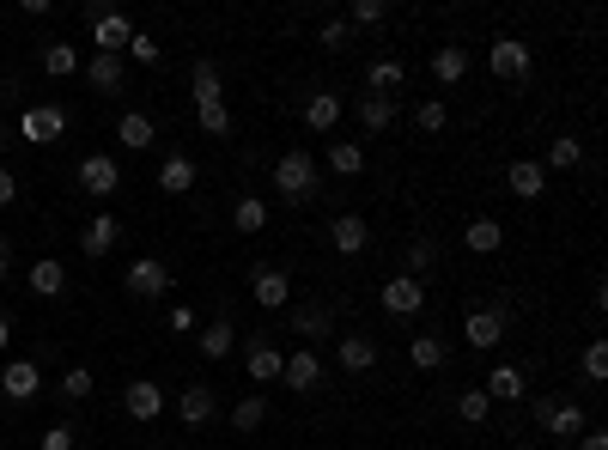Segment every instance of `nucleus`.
Here are the masks:
<instances>
[{
	"mask_svg": "<svg viewBox=\"0 0 608 450\" xmlns=\"http://www.w3.org/2000/svg\"><path fill=\"white\" fill-rule=\"evenodd\" d=\"M584 378H590V384H602V378H608V347H602V341H590V347H584Z\"/></svg>",
	"mask_w": 608,
	"mask_h": 450,
	"instance_id": "nucleus-44",
	"label": "nucleus"
},
{
	"mask_svg": "<svg viewBox=\"0 0 608 450\" xmlns=\"http://www.w3.org/2000/svg\"><path fill=\"white\" fill-rule=\"evenodd\" d=\"M80 189H86V195H116V189H122L116 159H110V153H86V159H80Z\"/></svg>",
	"mask_w": 608,
	"mask_h": 450,
	"instance_id": "nucleus-5",
	"label": "nucleus"
},
{
	"mask_svg": "<svg viewBox=\"0 0 608 450\" xmlns=\"http://www.w3.org/2000/svg\"><path fill=\"white\" fill-rule=\"evenodd\" d=\"M177 408H183V426H195V432H201V426H213L219 396H213L207 384H183V402H177Z\"/></svg>",
	"mask_w": 608,
	"mask_h": 450,
	"instance_id": "nucleus-12",
	"label": "nucleus"
},
{
	"mask_svg": "<svg viewBox=\"0 0 608 450\" xmlns=\"http://www.w3.org/2000/svg\"><path fill=\"white\" fill-rule=\"evenodd\" d=\"M61 396H67V402H86V396H92V371H86V365H73L67 378H61Z\"/></svg>",
	"mask_w": 608,
	"mask_h": 450,
	"instance_id": "nucleus-43",
	"label": "nucleus"
},
{
	"mask_svg": "<svg viewBox=\"0 0 608 450\" xmlns=\"http://www.w3.org/2000/svg\"><path fill=\"white\" fill-rule=\"evenodd\" d=\"M159 189H165V195H189V189H195V165H189V159H165V165H159Z\"/></svg>",
	"mask_w": 608,
	"mask_h": 450,
	"instance_id": "nucleus-31",
	"label": "nucleus"
},
{
	"mask_svg": "<svg viewBox=\"0 0 608 450\" xmlns=\"http://www.w3.org/2000/svg\"><path fill=\"white\" fill-rule=\"evenodd\" d=\"M61 128H67V116H61L55 104H37V110H25V116H19V134H25L31 146H49V140H61Z\"/></svg>",
	"mask_w": 608,
	"mask_h": 450,
	"instance_id": "nucleus-8",
	"label": "nucleus"
},
{
	"mask_svg": "<svg viewBox=\"0 0 608 450\" xmlns=\"http://www.w3.org/2000/svg\"><path fill=\"white\" fill-rule=\"evenodd\" d=\"M335 122H341V92H311V104H304V128L329 134Z\"/></svg>",
	"mask_w": 608,
	"mask_h": 450,
	"instance_id": "nucleus-19",
	"label": "nucleus"
},
{
	"mask_svg": "<svg viewBox=\"0 0 608 450\" xmlns=\"http://www.w3.org/2000/svg\"><path fill=\"white\" fill-rule=\"evenodd\" d=\"M432 73H438V86H456L469 73V49L463 43H444L438 55H432Z\"/></svg>",
	"mask_w": 608,
	"mask_h": 450,
	"instance_id": "nucleus-23",
	"label": "nucleus"
},
{
	"mask_svg": "<svg viewBox=\"0 0 608 450\" xmlns=\"http://www.w3.org/2000/svg\"><path fill=\"white\" fill-rule=\"evenodd\" d=\"M432 262H438V244H432V238H414V244H408V274L420 280Z\"/></svg>",
	"mask_w": 608,
	"mask_h": 450,
	"instance_id": "nucleus-42",
	"label": "nucleus"
},
{
	"mask_svg": "<svg viewBox=\"0 0 608 450\" xmlns=\"http://www.w3.org/2000/svg\"><path fill=\"white\" fill-rule=\"evenodd\" d=\"M43 73H55V80L80 73V49H73V43H49V49H43Z\"/></svg>",
	"mask_w": 608,
	"mask_h": 450,
	"instance_id": "nucleus-35",
	"label": "nucleus"
},
{
	"mask_svg": "<svg viewBox=\"0 0 608 450\" xmlns=\"http://www.w3.org/2000/svg\"><path fill=\"white\" fill-rule=\"evenodd\" d=\"M92 37H98V55H122L128 37H134V25H128L122 13H98V31H92Z\"/></svg>",
	"mask_w": 608,
	"mask_h": 450,
	"instance_id": "nucleus-18",
	"label": "nucleus"
},
{
	"mask_svg": "<svg viewBox=\"0 0 608 450\" xmlns=\"http://www.w3.org/2000/svg\"><path fill=\"white\" fill-rule=\"evenodd\" d=\"M335 353H341V365L353 371V378L377 365V341H371V335H341V347H335Z\"/></svg>",
	"mask_w": 608,
	"mask_h": 450,
	"instance_id": "nucleus-21",
	"label": "nucleus"
},
{
	"mask_svg": "<svg viewBox=\"0 0 608 450\" xmlns=\"http://www.w3.org/2000/svg\"><path fill=\"white\" fill-rule=\"evenodd\" d=\"M578 438H584V450H608V432H602V426H584Z\"/></svg>",
	"mask_w": 608,
	"mask_h": 450,
	"instance_id": "nucleus-51",
	"label": "nucleus"
},
{
	"mask_svg": "<svg viewBox=\"0 0 608 450\" xmlns=\"http://www.w3.org/2000/svg\"><path fill=\"white\" fill-rule=\"evenodd\" d=\"M116 140H122V146H134V153H140V146H152V116L128 110V116L116 122Z\"/></svg>",
	"mask_w": 608,
	"mask_h": 450,
	"instance_id": "nucleus-34",
	"label": "nucleus"
},
{
	"mask_svg": "<svg viewBox=\"0 0 608 450\" xmlns=\"http://www.w3.org/2000/svg\"><path fill=\"white\" fill-rule=\"evenodd\" d=\"M456 414H463L469 426H481V420L493 414V402H487V390H463V396H456Z\"/></svg>",
	"mask_w": 608,
	"mask_h": 450,
	"instance_id": "nucleus-39",
	"label": "nucleus"
},
{
	"mask_svg": "<svg viewBox=\"0 0 608 450\" xmlns=\"http://www.w3.org/2000/svg\"><path fill=\"white\" fill-rule=\"evenodd\" d=\"M292 329H298L304 341H329V329H335V305H298V311H292Z\"/></svg>",
	"mask_w": 608,
	"mask_h": 450,
	"instance_id": "nucleus-17",
	"label": "nucleus"
},
{
	"mask_svg": "<svg viewBox=\"0 0 608 450\" xmlns=\"http://www.w3.org/2000/svg\"><path fill=\"white\" fill-rule=\"evenodd\" d=\"M536 426L542 432H554V438H578L590 420H584V408L578 402H560V396H536Z\"/></svg>",
	"mask_w": 608,
	"mask_h": 450,
	"instance_id": "nucleus-2",
	"label": "nucleus"
},
{
	"mask_svg": "<svg viewBox=\"0 0 608 450\" xmlns=\"http://www.w3.org/2000/svg\"><path fill=\"white\" fill-rule=\"evenodd\" d=\"M420 305H426V286H420L414 274H396V280L384 286V311H390V317H414Z\"/></svg>",
	"mask_w": 608,
	"mask_h": 450,
	"instance_id": "nucleus-10",
	"label": "nucleus"
},
{
	"mask_svg": "<svg viewBox=\"0 0 608 450\" xmlns=\"http://www.w3.org/2000/svg\"><path fill=\"white\" fill-rule=\"evenodd\" d=\"M122 286H128L134 298H165V292H171V268H165L159 256H134L128 274H122Z\"/></svg>",
	"mask_w": 608,
	"mask_h": 450,
	"instance_id": "nucleus-3",
	"label": "nucleus"
},
{
	"mask_svg": "<svg viewBox=\"0 0 608 450\" xmlns=\"http://www.w3.org/2000/svg\"><path fill=\"white\" fill-rule=\"evenodd\" d=\"M86 80H92L98 92H110V98H116V92H122V80H128V73H122V55H92V61H86Z\"/></svg>",
	"mask_w": 608,
	"mask_h": 450,
	"instance_id": "nucleus-20",
	"label": "nucleus"
},
{
	"mask_svg": "<svg viewBox=\"0 0 608 450\" xmlns=\"http://www.w3.org/2000/svg\"><path fill=\"white\" fill-rule=\"evenodd\" d=\"M195 347H201V359H232V317H213Z\"/></svg>",
	"mask_w": 608,
	"mask_h": 450,
	"instance_id": "nucleus-24",
	"label": "nucleus"
},
{
	"mask_svg": "<svg viewBox=\"0 0 608 450\" xmlns=\"http://www.w3.org/2000/svg\"><path fill=\"white\" fill-rule=\"evenodd\" d=\"M122 408H128V420H159V414H165V390L146 384V378H134L128 396H122Z\"/></svg>",
	"mask_w": 608,
	"mask_h": 450,
	"instance_id": "nucleus-11",
	"label": "nucleus"
},
{
	"mask_svg": "<svg viewBox=\"0 0 608 450\" xmlns=\"http://www.w3.org/2000/svg\"><path fill=\"white\" fill-rule=\"evenodd\" d=\"M499 244H505V225L499 219H469V250L475 256H493Z\"/></svg>",
	"mask_w": 608,
	"mask_h": 450,
	"instance_id": "nucleus-30",
	"label": "nucleus"
},
{
	"mask_svg": "<svg viewBox=\"0 0 608 450\" xmlns=\"http://www.w3.org/2000/svg\"><path fill=\"white\" fill-rule=\"evenodd\" d=\"M408 359H414L420 371H438V365H444V335H432V329L414 335V341H408Z\"/></svg>",
	"mask_w": 608,
	"mask_h": 450,
	"instance_id": "nucleus-32",
	"label": "nucleus"
},
{
	"mask_svg": "<svg viewBox=\"0 0 608 450\" xmlns=\"http://www.w3.org/2000/svg\"><path fill=\"white\" fill-rule=\"evenodd\" d=\"M13 341V317H0V347H7Z\"/></svg>",
	"mask_w": 608,
	"mask_h": 450,
	"instance_id": "nucleus-52",
	"label": "nucleus"
},
{
	"mask_svg": "<svg viewBox=\"0 0 608 450\" xmlns=\"http://www.w3.org/2000/svg\"><path fill=\"white\" fill-rule=\"evenodd\" d=\"M232 225H238V232H244V238H256V232H262V225H268V201H256V195H244V201L232 207Z\"/></svg>",
	"mask_w": 608,
	"mask_h": 450,
	"instance_id": "nucleus-33",
	"label": "nucleus"
},
{
	"mask_svg": "<svg viewBox=\"0 0 608 450\" xmlns=\"http://www.w3.org/2000/svg\"><path fill=\"white\" fill-rule=\"evenodd\" d=\"M548 165H554V171H578V165H584V140L560 134V140L548 146ZM548 165H542V171H548Z\"/></svg>",
	"mask_w": 608,
	"mask_h": 450,
	"instance_id": "nucleus-36",
	"label": "nucleus"
},
{
	"mask_svg": "<svg viewBox=\"0 0 608 450\" xmlns=\"http://www.w3.org/2000/svg\"><path fill=\"white\" fill-rule=\"evenodd\" d=\"M250 292H256V305H262V311H280L292 286H286V274H280V268H268V262H262V268L250 274Z\"/></svg>",
	"mask_w": 608,
	"mask_h": 450,
	"instance_id": "nucleus-16",
	"label": "nucleus"
},
{
	"mask_svg": "<svg viewBox=\"0 0 608 450\" xmlns=\"http://www.w3.org/2000/svg\"><path fill=\"white\" fill-rule=\"evenodd\" d=\"M384 13H390L384 0H353V13H347V19H353V25H384Z\"/></svg>",
	"mask_w": 608,
	"mask_h": 450,
	"instance_id": "nucleus-47",
	"label": "nucleus"
},
{
	"mask_svg": "<svg viewBox=\"0 0 608 450\" xmlns=\"http://www.w3.org/2000/svg\"><path fill=\"white\" fill-rule=\"evenodd\" d=\"M329 244H335V250H341V256H359V250H365V244H371V225H365V219H359V213H341V219H335V225H329Z\"/></svg>",
	"mask_w": 608,
	"mask_h": 450,
	"instance_id": "nucleus-14",
	"label": "nucleus"
},
{
	"mask_svg": "<svg viewBox=\"0 0 608 450\" xmlns=\"http://www.w3.org/2000/svg\"><path fill=\"white\" fill-rule=\"evenodd\" d=\"M244 365H250V378H256V384H274V378H280V365H286V359H280V347H274V341H256V347H250V359H244Z\"/></svg>",
	"mask_w": 608,
	"mask_h": 450,
	"instance_id": "nucleus-26",
	"label": "nucleus"
},
{
	"mask_svg": "<svg viewBox=\"0 0 608 450\" xmlns=\"http://www.w3.org/2000/svg\"><path fill=\"white\" fill-rule=\"evenodd\" d=\"M195 116H201L207 134H232V110H225V98L219 104H195Z\"/></svg>",
	"mask_w": 608,
	"mask_h": 450,
	"instance_id": "nucleus-41",
	"label": "nucleus"
},
{
	"mask_svg": "<svg viewBox=\"0 0 608 450\" xmlns=\"http://www.w3.org/2000/svg\"><path fill=\"white\" fill-rule=\"evenodd\" d=\"M43 390V371H37V359H13L7 371H0V396L7 402H31Z\"/></svg>",
	"mask_w": 608,
	"mask_h": 450,
	"instance_id": "nucleus-6",
	"label": "nucleus"
},
{
	"mask_svg": "<svg viewBox=\"0 0 608 450\" xmlns=\"http://www.w3.org/2000/svg\"><path fill=\"white\" fill-rule=\"evenodd\" d=\"M262 420H268V402H262V396H244V402L232 408V426H238V432H256Z\"/></svg>",
	"mask_w": 608,
	"mask_h": 450,
	"instance_id": "nucleus-38",
	"label": "nucleus"
},
{
	"mask_svg": "<svg viewBox=\"0 0 608 450\" xmlns=\"http://www.w3.org/2000/svg\"><path fill=\"white\" fill-rule=\"evenodd\" d=\"M274 189H280L286 201H317V195H323V171H317V159H311V153H280V165H274Z\"/></svg>",
	"mask_w": 608,
	"mask_h": 450,
	"instance_id": "nucleus-1",
	"label": "nucleus"
},
{
	"mask_svg": "<svg viewBox=\"0 0 608 450\" xmlns=\"http://www.w3.org/2000/svg\"><path fill=\"white\" fill-rule=\"evenodd\" d=\"M463 335H469V347H499L505 341V305H475L463 317Z\"/></svg>",
	"mask_w": 608,
	"mask_h": 450,
	"instance_id": "nucleus-4",
	"label": "nucleus"
},
{
	"mask_svg": "<svg viewBox=\"0 0 608 450\" xmlns=\"http://www.w3.org/2000/svg\"><path fill=\"white\" fill-rule=\"evenodd\" d=\"M487 402H523V371L517 365H499L487 378Z\"/></svg>",
	"mask_w": 608,
	"mask_h": 450,
	"instance_id": "nucleus-28",
	"label": "nucleus"
},
{
	"mask_svg": "<svg viewBox=\"0 0 608 450\" xmlns=\"http://www.w3.org/2000/svg\"><path fill=\"white\" fill-rule=\"evenodd\" d=\"M128 49H134V61H140V67H152V61H159V43H152V37H140V31L128 37Z\"/></svg>",
	"mask_w": 608,
	"mask_h": 450,
	"instance_id": "nucleus-48",
	"label": "nucleus"
},
{
	"mask_svg": "<svg viewBox=\"0 0 608 450\" xmlns=\"http://www.w3.org/2000/svg\"><path fill=\"white\" fill-rule=\"evenodd\" d=\"M347 37H353V25H347V19H323V31H317V43H323V49H347Z\"/></svg>",
	"mask_w": 608,
	"mask_h": 450,
	"instance_id": "nucleus-46",
	"label": "nucleus"
},
{
	"mask_svg": "<svg viewBox=\"0 0 608 450\" xmlns=\"http://www.w3.org/2000/svg\"><path fill=\"white\" fill-rule=\"evenodd\" d=\"M31 292H37V298H61V292H67V268H61L55 256L31 262Z\"/></svg>",
	"mask_w": 608,
	"mask_h": 450,
	"instance_id": "nucleus-22",
	"label": "nucleus"
},
{
	"mask_svg": "<svg viewBox=\"0 0 608 450\" xmlns=\"http://www.w3.org/2000/svg\"><path fill=\"white\" fill-rule=\"evenodd\" d=\"M19 201V177L13 171H0V207H13Z\"/></svg>",
	"mask_w": 608,
	"mask_h": 450,
	"instance_id": "nucleus-49",
	"label": "nucleus"
},
{
	"mask_svg": "<svg viewBox=\"0 0 608 450\" xmlns=\"http://www.w3.org/2000/svg\"><path fill=\"white\" fill-rule=\"evenodd\" d=\"M402 80H408V67H402L396 55H384V61H371V92H377V98H390V92H402Z\"/></svg>",
	"mask_w": 608,
	"mask_h": 450,
	"instance_id": "nucleus-27",
	"label": "nucleus"
},
{
	"mask_svg": "<svg viewBox=\"0 0 608 450\" xmlns=\"http://www.w3.org/2000/svg\"><path fill=\"white\" fill-rule=\"evenodd\" d=\"M359 122H365L371 134H384V128L396 122V98H377V92H371V98H359Z\"/></svg>",
	"mask_w": 608,
	"mask_h": 450,
	"instance_id": "nucleus-29",
	"label": "nucleus"
},
{
	"mask_svg": "<svg viewBox=\"0 0 608 450\" xmlns=\"http://www.w3.org/2000/svg\"><path fill=\"white\" fill-rule=\"evenodd\" d=\"M189 92H195V104H219V98H225V86H219V61H195Z\"/></svg>",
	"mask_w": 608,
	"mask_h": 450,
	"instance_id": "nucleus-25",
	"label": "nucleus"
},
{
	"mask_svg": "<svg viewBox=\"0 0 608 450\" xmlns=\"http://www.w3.org/2000/svg\"><path fill=\"white\" fill-rule=\"evenodd\" d=\"M487 61H493V73L505 86H517V80H529V49L517 43V37H499L493 49H487Z\"/></svg>",
	"mask_w": 608,
	"mask_h": 450,
	"instance_id": "nucleus-7",
	"label": "nucleus"
},
{
	"mask_svg": "<svg viewBox=\"0 0 608 450\" xmlns=\"http://www.w3.org/2000/svg\"><path fill=\"white\" fill-rule=\"evenodd\" d=\"M116 238H122V219H116V213H98L86 232H80V250H86V256H110Z\"/></svg>",
	"mask_w": 608,
	"mask_h": 450,
	"instance_id": "nucleus-15",
	"label": "nucleus"
},
{
	"mask_svg": "<svg viewBox=\"0 0 608 450\" xmlns=\"http://www.w3.org/2000/svg\"><path fill=\"white\" fill-rule=\"evenodd\" d=\"M414 122H420V134H444V122H450V110H444L438 98H420V110H414Z\"/></svg>",
	"mask_w": 608,
	"mask_h": 450,
	"instance_id": "nucleus-40",
	"label": "nucleus"
},
{
	"mask_svg": "<svg viewBox=\"0 0 608 450\" xmlns=\"http://www.w3.org/2000/svg\"><path fill=\"white\" fill-rule=\"evenodd\" d=\"M7 250H13V244H7V238H0V280H7Z\"/></svg>",
	"mask_w": 608,
	"mask_h": 450,
	"instance_id": "nucleus-53",
	"label": "nucleus"
},
{
	"mask_svg": "<svg viewBox=\"0 0 608 450\" xmlns=\"http://www.w3.org/2000/svg\"><path fill=\"white\" fill-rule=\"evenodd\" d=\"M73 444H80V432H73L67 420H61V426H49V432L37 438V450H73Z\"/></svg>",
	"mask_w": 608,
	"mask_h": 450,
	"instance_id": "nucleus-45",
	"label": "nucleus"
},
{
	"mask_svg": "<svg viewBox=\"0 0 608 450\" xmlns=\"http://www.w3.org/2000/svg\"><path fill=\"white\" fill-rule=\"evenodd\" d=\"M171 329H177V335H189V329H195V311H189V305H177V311H171Z\"/></svg>",
	"mask_w": 608,
	"mask_h": 450,
	"instance_id": "nucleus-50",
	"label": "nucleus"
},
{
	"mask_svg": "<svg viewBox=\"0 0 608 450\" xmlns=\"http://www.w3.org/2000/svg\"><path fill=\"white\" fill-rule=\"evenodd\" d=\"M505 183H511V195H517V201H542V189H548V171H542L536 159H517V165L505 171Z\"/></svg>",
	"mask_w": 608,
	"mask_h": 450,
	"instance_id": "nucleus-13",
	"label": "nucleus"
},
{
	"mask_svg": "<svg viewBox=\"0 0 608 450\" xmlns=\"http://www.w3.org/2000/svg\"><path fill=\"white\" fill-rule=\"evenodd\" d=\"M329 171L359 177V171H365V153H359V146H347V140H335V146H329Z\"/></svg>",
	"mask_w": 608,
	"mask_h": 450,
	"instance_id": "nucleus-37",
	"label": "nucleus"
},
{
	"mask_svg": "<svg viewBox=\"0 0 608 450\" xmlns=\"http://www.w3.org/2000/svg\"><path fill=\"white\" fill-rule=\"evenodd\" d=\"M280 378H286L292 396H311V390L323 384V359H317V353H292V359L280 365Z\"/></svg>",
	"mask_w": 608,
	"mask_h": 450,
	"instance_id": "nucleus-9",
	"label": "nucleus"
}]
</instances>
